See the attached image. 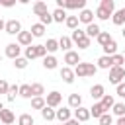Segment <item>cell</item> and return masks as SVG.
I'll return each instance as SVG.
<instances>
[{
  "label": "cell",
  "mask_w": 125,
  "mask_h": 125,
  "mask_svg": "<svg viewBox=\"0 0 125 125\" xmlns=\"http://www.w3.org/2000/svg\"><path fill=\"white\" fill-rule=\"evenodd\" d=\"M72 70H74V76L76 78H86V76H94L98 72V66L94 62H78Z\"/></svg>",
  "instance_id": "1"
},
{
  "label": "cell",
  "mask_w": 125,
  "mask_h": 125,
  "mask_svg": "<svg viewBox=\"0 0 125 125\" xmlns=\"http://www.w3.org/2000/svg\"><path fill=\"white\" fill-rule=\"evenodd\" d=\"M47 57V49L45 45H29L25 47V59L33 61V59H45Z\"/></svg>",
  "instance_id": "2"
},
{
  "label": "cell",
  "mask_w": 125,
  "mask_h": 125,
  "mask_svg": "<svg viewBox=\"0 0 125 125\" xmlns=\"http://www.w3.org/2000/svg\"><path fill=\"white\" fill-rule=\"evenodd\" d=\"M57 8L62 10H84L86 0H57Z\"/></svg>",
  "instance_id": "3"
},
{
  "label": "cell",
  "mask_w": 125,
  "mask_h": 125,
  "mask_svg": "<svg viewBox=\"0 0 125 125\" xmlns=\"http://www.w3.org/2000/svg\"><path fill=\"white\" fill-rule=\"evenodd\" d=\"M125 78V66H111L109 68V82L111 84H121Z\"/></svg>",
  "instance_id": "4"
},
{
  "label": "cell",
  "mask_w": 125,
  "mask_h": 125,
  "mask_svg": "<svg viewBox=\"0 0 125 125\" xmlns=\"http://www.w3.org/2000/svg\"><path fill=\"white\" fill-rule=\"evenodd\" d=\"M61 102H62V94L57 92V90L49 92L47 98H45V105H49V107H53V109H57V107L61 105Z\"/></svg>",
  "instance_id": "5"
},
{
  "label": "cell",
  "mask_w": 125,
  "mask_h": 125,
  "mask_svg": "<svg viewBox=\"0 0 125 125\" xmlns=\"http://www.w3.org/2000/svg\"><path fill=\"white\" fill-rule=\"evenodd\" d=\"M55 119H57L59 123H66L68 119H72V111H70V107L66 105V107H59V109H55Z\"/></svg>",
  "instance_id": "6"
},
{
  "label": "cell",
  "mask_w": 125,
  "mask_h": 125,
  "mask_svg": "<svg viewBox=\"0 0 125 125\" xmlns=\"http://www.w3.org/2000/svg\"><path fill=\"white\" fill-rule=\"evenodd\" d=\"M20 53H21V47H20L18 43H8V45H6V51H4V55H6L8 59L16 61V59L20 57Z\"/></svg>",
  "instance_id": "7"
},
{
  "label": "cell",
  "mask_w": 125,
  "mask_h": 125,
  "mask_svg": "<svg viewBox=\"0 0 125 125\" xmlns=\"http://www.w3.org/2000/svg\"><path fill=\"white\" fill-rule=\"evenodd\" d=\"M4 31H6L8 35H18V33L21 31V23H20L18 20H8V21H6Z\"/></svg>",
  "instance_id": "8"
},
{
  "label": "cell",
  "mask_w": 125,
  "mask_h": 125,
  "mask_svg": "<svg viewBox=\"0 0 125 125\" xmlns=\"http://www.w3.org/2000/svg\"><path fill=\"white\" fill-rule=\"evenodd\" d=\"M62 62H66V66H76L78 62H82V59H80V55L76 53V51H68V53H64V61Z\"/></svg>",
  "instance_id": "9"
},
{
  "label": "cell",
  "mask_w": 125,
  "mask_h": 125,
  "mask_svg": "<svg viewBox=\"0 0 125 125\" xmlns=\"http://www.w3.org/2000/svg\"><path fill=\"white\" fill-rule=\"evenodd\" d=\"M74 119H76L78 123L88 121V119H90V109H88V107H84V105L76 107V109H74Z\"/></svg>",
  "instance_id": "10"
},
{
  "label": "cell",
  "mask_w": 125,
  "mask_h": 125,
  "mask_svg": "<svg viewBox=\"0 0 125 125\" xmlns=\"http://www.w3.org/2000/svg\"><path fill=\"white\" fill-rule=\"evenodd\" d=\"M78 21H80V23H86V25L94 23V12L88 10V8L80 10V14H78Z\"/></svg>",
  "instance_id": "11"
},
{
  "label": "cell",
  "mask_w": 125,
  "mask_h": 125,
  "mask_svg": "<svg viewBox=\"0 0 125 125\" xmlns=\"http://www.w3.org/2000/svg\"><path fill=\"white\" fill-rule=\"evenodd\" d=\"M31 41H33V35H31L29 31H20V33H18V45H20V47H21V45H23V47H29V45H33Z\"/></svg>",
  "instance_id": "12"
},
{
  "label": "cell",
  "mask_w": 125,
  "mask_h": 125,
  "mask_svg": "<svg viewBox=\"0 0 125 125\" xmlns=\"http://www.w3.org/2000/svg\"><path fill=\"white\" fill-rule=\"evenodd\" d=\"M90 96H92V100H102V98L105 96L104 84H94V86L90 88Z\"/></svg>",
  "instance_id": "13"
},
{
  "label": "cell",
  "mask_w": 125,
  "mask_h": 125,
  "mask_svg": "<svg viewBox=\"0 0 125 125\" xmlns=\"http://www.w3.org/2000/svg\"><path fill=\"white\" fill-rule=\"evenodd\" d=\"M88 109H90V117H94V119H100L104 113H107L100 102H94V105H92V107H88Z\"/></svg>",
  "instance_id": "14"
},
{
  "label": "cell",
  "mask_w": 125,
  "mask_h": 125,
  "mask_svg": "<svg viewBox=\"0 0 125 125\" xmlns=\"http://www.w3.org/2000/svg\"><path fill=\"white\" fill-rule=\"evenodd\" d=\"M0 121H2L4 125H12V123L16 121V115H14V111H12V109H6V107H4V109L0 111Z\"/></svg>",
  "instance_id": "15"
},
{
  "label": "cell",
  "mask_w": 125,
  "mask_h": 125,
  "mask_svg": "<svg viewBox=\"0 0 125 125\" xmlns=\"http://www.w3.org/2000/svg\"><path fill=\"white\" fill-rule=\"evenodd\" d=\"M61 78H62L66 84H72L76 76H74V70H72L70 66H62V68H61Z\"/></svg>",
  "instance_id": "16"
},
{
  "label": "cell",
  "mask_w": 125,
  "mask_h": 125,
  "mask_svg": "<svg viewBox=\"0 0 125 125\" xmlns=\"http://www.w3.org/2000/svg\"><path fill=\"white\" fill-rule=\"evenodd\" d=\"M111 21H113V25H123V23H125V8L115 10V12L111 14Z\"/></svg>",
  "instance_id": "17"
},
{
  "label": "cell",
  "mask_w": 125,
  "mask_h": 125,
  "mask_svg": "<svg viewBox=\"0 0 125 125\" xmlns=\"http://www.w3.org/2000/svg\"><path fill=\"white\" fill-rule=\"evenodd\" d=\"M43 66H45L47 70H55V68L59 66V61H57V57H55V55H47V57L43 59Z\"/></svg>",
  "instance_id": "18"
},
{
  "label": "cell",
  "mask_w": 125,
  "mask_h": 125,
  "mask_svg": "<svg viewBox=\"0 0 125 125\" xmlns=\"http://www.w3.org/2000/svg\"><path fill=\"white\" fill-rule=\"evenodd\" d=\"M51 16H53V21L62 23V21L66 20V10H62V8H55V10L51 12Z\"/></svg>",
  "instance_id": "19"
},
{
  "label": "cell",
  "mask_w": 125,
  "mask_h": 125,
  "mask_svg": "<svg viewBox=\"0 0 125 125\" xmlns=\"http://www.w3.org/2000/svg\"><path fill=\"white\" fill-rule=\"evenodd\" d=\"M84 33H86V37H98L100 33H102V29H100V25L98 23H90V25H86V29H84Z\"/></svg>",
  "instance_id": "20"
},
{
  "label": "cell",
  "mask_w": 125,
  "mask_h": 125,
  "mask_svg": "<svg viewBox=\"0 0 125 125\" xmlns=\"http://www.w3.org/2000/svg\"><path fill=\"white\" fill-rule=\"evenodd\" d=\"M72 39L70 37H66V35H62L61 39H59V49H62L64 53H68V51H72Z\"/></svg>",
  "instance_id": "21"
},
{
  "label": "cell",
  "mask_w": 125,
  "mask_h": 125,
  "mask_svg": "<svg viewBox=\"0 0 125 125\" xmlns=\"http://www.w3.org/2000/svg\"><path fill=\"white\" fill-rule=\"evenodd\" d=\"M98 68H104V70H109L113 64H111V57H107V55H102L100 59H98V64H96Z\"/></svg>",
  "instance_id": "22"
},
{
  "label": "cell",
  "mask_w": 125,
  "mask_h": 125,
  "mask_svg": "<svg viewBox=\"0 0 125 125\" xmlns=\"http://www.w3.org/2000/svg\"><path fill=\"white\" fill-rule=\"evenodd\" d=\"M82 105V96L80 94H70L68 96V107L70 109H76V107H80Z\"/></svg>",
  "instance_id": "23"
},
{
  "label": "cell",
  "mask_w": 125,
  "mask_h": 125,
  "mask_svg": "<svg viewBox=\"0 0 125 125\" xmlns=\"http://www.w3.org/2000/svg\"><path fill=\"white\" fill-rule=\"evenodd\" d=\"M102 49H104V55H107V57H113V55L117 53V41H115V39H111V41H109L105 47H102Z\"/></svg>",
  "instance_id": "24"
},
{
  "label": "cell",
  "mask_w": 125,
  "mask_h": 125,
  "mask_svg": "<svg viewBox=\"0 0 125 125\" xmlns=\"http://www.w3.org/2000/svg\"><path fill=\"white\" fill-rule=\"evenodd\" d=\"M43 94H45V86L41 82H33L31 84V96L33 98H41Z\"/></svg>",
  "instance_id": "25"
},
{
  "label": "cell",
  "mask_w": 125,
  "mask_h": 125,
  "mask_svg": "<svg viewBox=\"0 0 125 125\" xmlns=\"http://www.w3.org/2000/svg\"><path fill=\"white\" fill-rule=\"evenodd\" d=\"M100 104L104 105V109H105V111H109V109L113 107V104H115V100H113V96H111V94H105V96H104V98L100 100Z\"/></svg>",
  "instance_id": "26"
},
{
  "label": "cell",
  "mask_w": 125,
  "mask_h": 125,
  "mask_svg": "<svg viewBox=\"0 0 125 125\" xmlns=\"http://www.w3.org/2000/svg\"><path fill=\"white\" fill-rule=\"evenodd\" d=\"M31 10H33V14H35V16H41V14H45V12H47V4H45L43 0H39V2H35V4L31 6Z\"/></svg>",
  "instance_id": "27"
},
{
  "label": "cell",
  "mask_w": 125,
  "mask_h": 125,
  "mask_svg": "<svg viewBox=\"0 0 125 125\" xmlns=\"http://www.w3.org/2000/svg\"><path fill=\"white\" fill-rule=\"evenodd\" d=\"M29 33H31L33 37H43V35H45V25H41V23H33L31 29H29Z\"/></svg>",
  "instance_id": "28"
},
{
  "label": "cell",
  "mask_w": 125,
  "mask_h": 125,
  "mask_svg": "<svg viewBox=\"0 0 125 125\" xmlns=\"http://www.w3.org/2000/svg\"><path fill=\"white\" fill-rule=\"evenodd\" d=\"M45 49H47V53H49V55L57 53V51H59V39H47Z\"/></svg>",
  "instance_id": "29"
},
{
  "label": "cell",
  "mask_w": 125,
  "mask_h": 125,
  "mask_svg": "<svg viewBox=\"0 0 125 125\" xmlns=\"http://www.w3.org/2000/svg\"><path fill=\"white\" fill-rule=\"evenodd\" d=\"M18 96H21V98H25V100H31V98H33V96H31V84H21Z\"/></svg>",
  "instance_id": "30"
},
{
  "label": "cell",
  "mask_w": 125,
  "mask_h": 125,
  "mask_svg": "<svg viewBox=\"0 0 125 125\" xmlns=\"http://www.w3.org/2000/svg\"><path fill=\"white\" fill-rule=\"evenodd\" d=\"M64 23H66V27H68V29H72V31H74V29H78V23H80V21H78V16H66Z\"/></svg>",
  "instance_id": "31"
},
{
  "label": "cell",
  "mask_w": 125,
  "mask_h": 125,
  "mask_svg": "<svg viewBox=\"0 0 125 125\" xmlns=\"http://www.w3.org/2000/svg\"><path fill=\"white\" fill-rule=\"evenodd\" d=\"M111 39H113V37L109 35V31H102V33H100V35L96 37V41H98V43H100L102 47H105V45H107V43H109Z\"/></svg>",
  "instance_id": "32"
},
{
  "label": "cell",
  "mask_w": 125,
  "mask_h": 125,
  "mask_svg": "<svg viewBox=\"0 0 125 125\" xmlns=\"http://www.w3.org/2000/svg\"><path fill=\"white\" fill-rule=\"evenodd\" d=\"M18 92H20V86H18V84H10L8 94H6V100H8V102H14L16 96H18Z\"/></svg>",
  "instance_id": "33"
},
{
  "label": "cell",
  "mask_w": 125,
  "mask_h": 125,
  "mask_svg": "<svg viewBox=\"0 0 125 125\" xmlns=\"http://www.w3.org/2000/svg\"><path fill=\"white\" fill-rule=\"evenodd\" d=\"M41 117H43L45 121H53V119H55V109L49 107V105H45V107L41 109Z\"/></svg>",
  "instance_id": "34"
},
{
  "label": "cell",
  "mask_w": 125,
  "mask_h": 125,
  "mask_svg": "<svg viewBox=\"0 0 125 125\" xmlns=\"http://www.w3.org/2000/svg\"><path fill=\"white\" fill-rule=\"evenodd\" d=\"M111 111H113L117 117H125V104H123V102H115L113 107H111Z\"/></svg>",
  "instance_id": "35"
},
{
  "label": "cell",
  "mask_w": 125,
  "mask_h": 125,
  "mask_svg": "<svg viewBox=\"0 0 125 125\" xmlns=\"http://www.w3.org/2000/svg\"><path fill=\"white\" fill-rule=\"evenodd\" d=\"M18 125H35V121H33L31 113H21L18 117Z\"/></svg>",
  "instance_id": "36"
},
{
  "label": "cell",
  "mask_w": 125,
  "mask_h": 125,
  "mask_svg": "<svg viewBox=\"0 0 125 125\" xmlns=\"http://www.w3.org/2000/svg\"><path fill=\"white\" fill-rule=\"evenodd\" d=\"M74 45H78V49H88V47L92 45V39L84 35V37H78V39L74 41Z\"/></svg>",
  "instance_id": "37"
},
{
  "label": "cell",
  "mask_w": 125,
  "mask_h": 125,
  "mask_svg": "<svg viewBox=\"0 0 125 125\" xmlns=\"http://www.w3.org/2000/svg\"><path fill=\"white\" fill-rule=\"evenodd\" d=\"M45 107V98L41 96V98H31V109H43Z\"/></svg>",
  "instance_id": "38"
},
{
  "label": "cell",
  "mask_w": 125,
  "mask_h": 125,
  "mask_svg": "<svg viewBox=\"0 0 125 125\" xmlns=\"http://www.w3.org/2000/svg\"><path fill=\"white\" fill-rule=\"evenodd\" d=\"M100 8H104V10H107L109 14H113V12H115V2H113V0H102V2H100Z\"/></svg>",
  "instance_id": "39"
},
{
  "label": "cell",
  "mask_w": 125,
  "mask_h": 125,
  "mask_svg": "<svg viewBox=\"0 0 125 125\" xmlns=\"http://www.w3.org/2000/svg\"><path fill=\"white\" fill-rule=\"evenodd\" d=\"M39 23L41 25H49V23H53V16H51V12L47 10L45 14H41L39 16Z\"/></svg>",
  "instance_id": "40"
},
{
  "label": "cell",
  "mask_w": 125,
  "mask_h": 125,
  "mask_svg": "<svg viewBox=\"0 0 125 125\" xmlns=\"http://www.w3.org/2000/svg\"><path fill=\"white\" fill-rule=\"evenodd\" d=\"M111 64H113V66H123V64H125V57H123L121 53H115V55L111 57Z\"/></svg>",
  "instance_id": "41"
},
{
  "label": "cell",
  "mask_w": 125,
  "mask_h": 125,
  "mask_svg": "<svg viewBox=\"0 0 125 125\" xmlns=\"http://www.w3.org/2000/svg\"><path fill=\"white\" fill-rule=\"evenodd\" d=\"M96 16H98V20H102V21H105V20L111 18V14H109L107 10H104V8H100V6H98V10H96Z\"/></svg>",
  "instance_id": "42"
},
{
  "label": "cell",
  "mask_w": 125,
  "mask_h": 125,
  "mask_svg": "<svg viewBox=\"0 0 125 125\" xmlns=\"http://www.w3.org/2000/svg\"><path fill=\"white\" fill-rule=\"evenodd\" d=\"M27 62H29V61H27L25 57H18V59L14 61V66H16L18 70H23V68L27 66Z\"/></svg>",
  "instance_id": "43"
},
{
  "label": "cell",
  "mask_w": 125,
  "mask_h": 125,
  "mask_svg": "<svg viewBox=\"0 0 125 125\" xmlns=\"http://www.w3.org/2000/svg\"><path fill=\"white\" fill-rule=\"evenodd\" d=\"M98 123H100V125H113V117H111V113H109V111L104 113V115L98 119Z\"/></svg>",
  "instance_id": "44"
},
{
  "label": "cell",
  "mask_w": 125,
  "mask_h": 125,
  "mask_svg": "<svg viewBox=\"0 0 125 125\" xmlns=\"http://www.w3.org/2000/svg\"><path fill=\"white\" fill-rule=\"evenodd\" d=\"M8 88H10V84L4 78H0V94H8Z\"/></svg>",
  "instance_id": "45"
},
{
  "label": "cell",
  "mask_w": 125,
  "mask_h": 125,
  "mask_svg": "<svg viewBox=\"0 0 125 125\" xmlns=\"http://www.w3.org/2000/svg\"><path fill=\"white\" fill-rule=\"evenodd\" d=\"M115 92H117V96H119V98H125V82H121V84H117V88H115Z\"/></svg>",
  "instance_id": "46"
},
{
  "label": "cell",
  "mask_w": 125,
  "mask_h": 125,
  "mask_svg": "<svg viewBox=\"0 0 125 125\" xmlns=\"http://www.w3.org/2000/svg\"><path fill=\"white\" fill-rule=\"evenodd\" d=\"M16 2L14 0H0V6H4V8H12Z\"/></svg>",
  "instance_id": "47"
},
{
  "label": "cell",
  "mask_w": 125,
  "mask_h": 125,
  "mask_svg": "<svg viewBox=\"0 0 125 125\" xmlns=\"http://www.w3.org/2000/svg\"><path fill=\"white\" fill-rule=\"evenodd\" d=\"M64 125H80V123H78V121H76V119H74V117H72V119H68V121H66V123H64Z\"/></svg>",
  "instance_id": "48"
},
{
  "label": "cell",
  "mask_w": 125,
  "mask_h": 125,
  "mask_svg": "<svg viewBox=\"0 0 125 125\" xmlns=\"http://www.w3.org/2000/svg\"><path fill=\"white\" fill-rule=\"evenodd\" d=\"M115 125H125V117H117V121H115Z\"/></svg>",
  "instance_id": "49"
},
{
  "label": "cell",
  "mask_w": 125,
  "mask_h": 125,
  "mask_svg": "<svg viewBox=\"0 0 125 125\" xmlns=\"http://www.w3.org/2000/svg\"><path fill=\"white\" fill-rule=\"evenodd\" d=\"M4 27H6V21L0 18V31H4Z\"/></svg>",
  "instance_id": "50"
},
{
  "label": "cell",
  "mask_w": 125,
  "mask_h": 125,
  "mask_svg": "<svg viewBox=\"0 0 125 125\" xmlns=\"http://www.w3.org/2000/svg\"><path fill=\"white\" fill-rule=\"evenodd\" d=\"M2 109H4V104H2V102H0V111H2Z\"/></svg>",
  "instance_id": "51"
},
{
  "label": "cell",
  "mask_w": 125,
  "mask_h": 125,
  "mask_svg": "<svg viewBox=\"0 0 125 125\" xmlns=\"http://www.w3.org/2000/svg\"><path fill=\"white\" fill-rule=\"evenodd\" d=\"M121 35H123V37H125V27H123V31H121Z\"/></svg>",
  "instance_id": "52"
},
{
  "label": "cell",
  "mask_w": 125,
  "mask_h": 125,
  "mask_svg": "<svg viewBox=\"0 0 125 125\" xmlns=\"http://www.w3.org/2000/svg\"><path fill=\"white\" fill-rule=\"evenodd\" d=\"M0 62H2V55H0Z\"/></svg>",
  "instance_id": "53"
},
{
  "label": "cell",
  "mask_w": 125,
  "mask_h": 125,
  "mask_svg": "<svg viewBox=\"0 0 125 125\" xmlns=\"http://www.w3.org/2000/svg\"><path fill=\"white\" fill-rule=\"evenodd\" d=\"M121 55H123V57H125V51H123V53H121Z\"/></svg>",
  "instance_id": "54"
},
{
  "label": "cell",
  "mask_w": 125,
  "mask_h": 125,
  "mask_svg": "<svg viewBox=\"0 0 125 125\" xmlns=\"http://www.w3.org/2000/svg\"><path fill=\"white\" fill-rule=\"evenodd\" d=\"M61 125H64V123H61Z\"/></svg>",
  "instance_id": "55"
}]
</instances>
